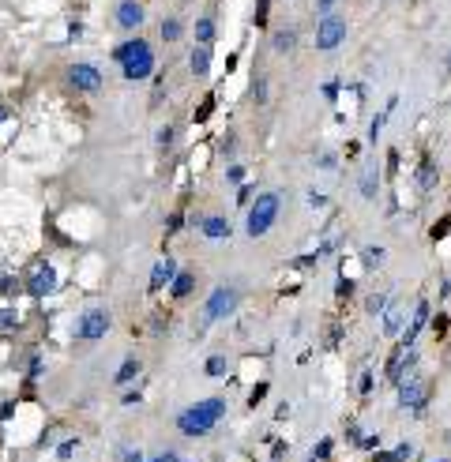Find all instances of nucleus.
Here are the masks:
<instances>
[{
	"label": "nucleus",
	"instance_id": "f257e3e1",
	"mask_svg": "<svg viewBox=\"0 0 451 462\" xmlns=\"http://www.w3.org/2000/svg\"><path fill=\"white\" fill-rule=\"evenodd\" d=\"M222 418H226V399L222 395H211V399H199L177 413V432L188 440H199L207 432H215V424Z\"/></svg>",
	"mask_w": 451,
	"mask_h": 462
},
{
	"label": "nucleus",
	"instance_id": "f03ea898",
	"mask_svg": "<svg viewBox=\"0 0 451 462\" xmlns=\"http://www.w3.org/2000/svg\"><path fill=\"white\" fill-rule=\"evenodd\" d=\"M282 215V196L279 192H256V199L248 203L245 211V233L248 241H260V237L271 233V226Z\"/></svg>",
	"mask_w": 451,
	"mask_h": 462
},
{
	"label": "nucleus",
	"instance_id": "7ed1b4c3",
	"mask_svg": "<svg viewBox=\"0 0 451 462\" xmlns=\"http://www.w3.org/2000/svg\"><path fill=\"white\" fill-rule=\"evenodd\" d=\"M241 308V290L237 286H215L204 301V323H222Z\"/></svg>",
	"mask_w": 451,
	"mask_h": 462
},
{
	"label": "nucleus",
	"instance_id": "20e7f679",
	"mask_svg": "<svg viewBox=\"0 0 451 462\" xmlns=\"http://www.w3.org/2000/svg\"><path fill=\"white\" fill-rule=\"evenodd\" d=\"M109 327H113V316H109V308H102V304H90V308L79 312L76 338H79V342H98V338L109 335Z\"/></svg>",
	"mask_w": 451,
	"mask_h": 462
},
{
	"label": "nucleus",
	"instance_id": "39448f33",
	"mask_svg": "<svg viewBox=\"0 0 451 462\" xmlns=\"http://www.w3.org/2000/svg\"><path fill=\"white\" fill-rule=\"evenodd\" d=\"M343 42H346V15H338V12L320 15V23H316V49L320 53H335Z\"/></svg>",
	"mask_w": 451,
	"mask_h": 462
},
{
	"label": "nucleus",
	"instance_id": "423d86ee",
	"mask_svg": "<svg viewBox=\"0 0 451 462\" xmlns=\"http://www.w3.org/2000/svg\"><path fill=\"white\" fill-rule=\"evenodd\" d=\"M68 83L79 90V94H98L106 79H102V72H98L90 60H76V64L68 68Z\"/></svg>",
	"mask_w": 451,
	"mask_h": 462
},
{
	"label": "nucleus",
	"instance_id": "0eeeda50",
	"mask_svg": "<svg viewBox=\"0 0 451 462\" xmlns=\"http://www.w3.org/2000/svg\"><path fill=\"white\" fill-rule=\"evenodd\" d=\"M23 290L31 293L34 301H45L53 290H57V271H53V263H38L34 271H26V282Z\"/></svg>",
	"mask_w": 451,
	"mask_h": 462
},
{
	"label": "nucleus",
	"instance_id": "6e6552de",
	"mask_svg": "<svg viewBox=\"0 0 451 462\" xmlns=\"http://www.w3.org/2000/svg\"><path fill=\"white\" fill-rule=\"evenodd\" d=\"M113 19H117V26H121L124 34H140V26L147 19L143 0H121V4H117V12H113Z\"/></svg>",
	"mask_w": 451,
	"mask_h": 462
},
{
	"label": "nucleus",
	"instance_id": "1a4fd4ad",
	"mask_svg": "<svg viewBox=\"0 0 451 462\" xmlns=\"http://www.w3.org/2000/svg\"><path fill=\"white\" fill-rule=\"evenodd\" d=\"M154 72H158V60H154V49H147V53H140L136 60L124 64L121 76H124L128 83H143V79H151Z\"/></svg>",
	"mask_w": 451,
	"mask_h": 462
},
{
	"label": "nucleus",
	"instance_id": "9d476101",
	"mask_svg": "<svg viewBox=\"0 0 451 462\" xmlns=\"http://www.w3.org/2000/svg\"><path fill=\"white\" fill-rule=\"evenodd\" d=\"M425 399H429V391H425V380H421V376H410V380L399 383V406H407V410H421Z\"/></svg>",
	"mask_w": 451,
	"mask_h": 462
},
{
	"label": "nucleus",
	"instance_id": "9b49d317",
	"mask_svg": "<svg viewBox=\"0 0 451 462\" xmlns=\"http://www.w3.org/2000/svg\"><path fill=\"white\" fill-rule=\"evenodd\" d=\"M177 271H181V267H177V260H173V256L165 252L162 260L154 263V271H151V293H162L165 286H170L173 279H177Z\"/></svg>",
	"mask_w": 451,
	"mask_h": 462
},
{
	"label": "nucleus",
	"instance_id": "f8f14e48",
	"mask_svg": "<svg viewBox=\"0 0 451 462\" xmlns=\"http://www.w3.org/2000/svg\"><path fill=\"white\" fill-rule=\"evenodd\" d=\"M297 38H301L297 26H293V23H282V26H274V31H271V49L279 53V57H290V53L297 49Z\"/></svg>",
	"mask_w": 451,
	"mask_h": 462
},
{
	"label": "nucleus",
	"instance_id": "ddd939ff",
	"mask_svg": "<svg viewBox=\"0 0 451 462\" xmlns=\"http://www.w3.org/2000/svg\"><path fill=\"white\" fill-rule=\"evenodd\" d=\"M199 233H204L207 241H229V237H233V226H229L226 215H204V222H199Z\"/></svg>",
	"mask_w": 451,
	"mask_h": 462
},
{
	"label": "nucleus",
	"instance_id": "4468645a",
	"mask_svg": "<svg viewBox=\"0 0 451 462\" xmlns=\"http://www.w3.org/2000/svg\"><path fill=\"white\" fill-rule=\"evenodd\" d=\"M147 49H151V42H147L143 34H128V38H124V42L113 49V60L124 68L128 60H136V57H140V53H147Z\"/></svg>",
	"mask_w": 451,
	"mask_h": 462
},
{
	"label": "nucleus",
	"instance_id": "2eb2a0df",
	"mask_svg": "<svg viewBox=\"0 0 451 462\" xmlns=\"http://www.w3.org/2000/svg\"><path fill=\"white\" fill-rule=\"evenodd\" d=\"M402 327H407V304L391 301L388 308H384V335H388V338H399Z\"/></svg>",
	"mask_w": 451,
	"mask_h": 462
},
{
	"label": "nucleus",
	"instance_id": "dca6fc26",
	"mask_svg": "<svg viewBox=\"0 0 451 462\" xmlns=\"http://www.w3.org/2000/svg\"><path fill=\"white\" fill-rule=\"evenodd\" d=\"M211 45H192V53H188V72L196 79H207L211 76Z\"/></svg>",
	"mask_w": 451,
	"mask_h": 462
},
{
	"label": "nucleus",
	"instance_id": "f3484780",
	"mask_svg": "<svg viewBox=\"0 0 451 462\" xmlns=\"http://www.w3.org/2000/svg\"><path fill=\"white\" fill-rule=\"evenodd\" d=\"M215 38H218L215 15H199L196 26H192V45H215Z\"/></svg>",
	"mask_w": 451,
	"mask_h": 462
},
{
	"label": "nucleus",
	"instance_id": "a211bd4d",
	"mask_svg": "<svg viewBox=\"0 0 451 462\" xmlns=\"http://www.w3.org/2000/svg\"><path fill=\"white\" fill-rule=\"evenodd\" d=\"M140 372H143V361H140L136 354H128L124 361H121V368L113 372V383H117V387H128L132 380H140Z\"/></svg>",
	"mask_w": 451,
	"mask_h": 462
},
{
	"label": "nucleus",
	"instance_id": "6ab92c4d",
	"mask_svg": "<svg viewBox=\"0 0 451 462\" xmlns=\"http://www.w3.org/2000/svg\"><path fill=\"white\" fill-rule=\"evenodd\" d=\"M196 290V271H177V279L170 282V301H188Z\"/></svg>",
	"mask_w": 451,
	"mask_h": 462
},
{
	"label": "nucleus",
	"instance_id": "aec40b11",
	"mask_svg": "<svg viewBox=\"0 0 451 462\" xmlns=\"http://www.w3.org/2000/svg\"><path fill=\"white\" fill-rule=\"evenodd\" d=\"M425 323H429V301H418V308H413V320H410V327H407V338H402V346H413V338L425 331Z\"/></svg>",
	"mask_w": 451,
	"mask_h": 462
},
{
	"label": "nucleus",
	"instance_id": "412c9836",
	"mask_svg": "<svg viewBox=\"0 0 451 462\" xmlns=\"http://www.w3.org/2000/svg\"><path fill=\"white\" fill-rule=\"evenodd\" d=\"M185 31H188V26H185V19H181V15H165L162 26H158V34H162V42H165V45L181 42V38H185Z\"/></svg>",
	"mask_w": 451,
	"mask_h": 462
},
{
	"label": "nucleus",
	"instance_id": "4be33fe9",
	"mask_svg": "<svg viewBox=\"0 0 451 462\" xmlns=\"http://www.w3.org/2000/svg\"><path fill=\"white\" fill-rule=\"evenodd\" d=\"M357 192H361L365 199H376V196H380V170H376V165H369V170L357 177Z\"/></svg>",
	"mask_w": 451,
	"mask_h": 462
},
{
	"label": "nucleus",
	"instance_id": "5701e85b",
	"mask_svg": "<svg viewBox=\"0 0 451 462\" xmlns=\"http://www.w3.org/2000/svg\"><path fill=\"white\" fill-rule=\"evenodd\" d=\"M436 181H440L436 162H432V158H421V165H418V188H421V192H432V188H436Z\"/></svg>",
	"mask_w": 451,
	"mask_h": 462
},
{
	"label": "nucleus",
	"instance_id": "b1692460",
	"mask_svg": "<svg viewBox=\"0 0 451 462\" xmlns=\"http://www.w3.org/2000/svg\"><path fill=\"white\" fill-rule=\"evenodd\" d=\"M204 372L211 376V380H222V376L229 372V361L222 354H215V357H207V365H204Z\"/></svg>",
	"mask_w": 451,
	"mask_h": 462
},
{
	"label": "nucleus",
	"instance_id": "393cba45",
	"mask_svg": "<svg viewBox=\"0 0 451 462\" xmlns=\"http://www.w3.org/2000/svg\"><path fill=\"white\" fill-rule=\"evenodd\" d=\"M413 455V447L410 443H399V447H391L388 455H376V462H407Z\"/></svg>",
	"mask_w": 451,
	"mask_h": 462
},
{
	"label": "nucleus",
	"instance_id": "a878e982",
	"mask_svg": "<svg viewBox=\"0 0 451 462\" xmlns=\"http://www.w3.org/2000/svg\"><path fill=\"white\" fill-rule=\"evenodd\" d=\"M173 140H177V128H173V124H162V128H158V135H154L158 151H170V147H173Z\"/></svg>",
	"mask_w": 451,
	"mask_h": 462
},
{
	"label": "nucleus",
	"instance_id": "bb28decb",
	"mask_svg": "<svg viewBox=\"0 0 451 462\" xmlns=\"http://www.w3.org/2000/svg\"><path fill=\"white\" fill-rule=\"evenodd\" d=\"M391 304V297H384V293H372L369 301H365V312H369V316H384V308H388Z\"/></svg>",
	"mask_w": 451,
	"mask_h": 462
},
{
	"label": "nucleus",
	"instance_id": "cd10ccee",
	"mask_svg": "<svg viewBox=\"0 0 451 462\" xmlns=\"http://www.w3.org/2000/svg\"><path fill=\"white\" fill-rule=\"evenodd\" d=\"M388 113H391V109H384V113H376V117H372V124H369V143H376V140L384 135V124H388Z\"/></svg>",
	"mask_w": 451,
	"mask_h": 462
},
{
	"label": "nucleus",
	"instance_id": "c85d7f7f",
	"mask_svg": "<svg viewBox=\"0 0 451 462\" xmlns=\"http://www.w3.org/2000/svg\"><path fill=\"white\" fill-rule=\"evenodd\" d=\"M0 331H19V312H15V308H0Z\"/></svg>",
	"mask_w": 451,
	"mask_h": 462
},
{
	"label": "nucleus",
	"instance_id": "c756f323",
	"mask_svg": "<svg viewBox=\"0 0 451 462\" xmlns=\"http://www.w3.org/2000/svg\"><path fill=\"white\" fill-rule=\"evenodd\" d=\"M429 327H432V335H436V338H444V335H448V327H451L448 312H436V316L429 320Z\"/></svg>",
	"mask_w": 451,
	"mask_h": 462
},
{
	"label": "nucleus",
	"instance_id": "7c9ffc66",
	"mask_svg": "<svg viewBox=\"0 0 451 462\" xmlns=\"http://www.w3.org/2000/svg\"><path fill=\"white\" fill-rule=\"evenodd\" d=\"M252 101L256 106L267 101V76H252Z\"/></svg>",
	"mask_w": 451,
	"mask_h": 462
},
{
	"label": "nucleus",
	"instance_id": "2f4dec72",
	"mask_svg": "<svg viewBox=\"0 0 451 462\" xmlns=\"http://www.w3.org/2000/svg\"><path fill=\"white\" fill-rule=\"evenodd\" d=\"M331 447H335V440H327V436H324V440L316 443V447H312V459H309V462H324V459H331Z\"/></svg>",
	"mask_w": 451,
	"mask_h": 462
},
{
	"label": "nucleus",
	"instance_id": "473e14b6",
	"mask_svg": "<svg viewBox=\"0 0 451 462\" xmlns=\"http://www.w3.org/2000/svg\"><path fill=\"white\" fill-rule=\"evenodd\" d=\"M226 184H237V188H241V184H245V165L229 162L226 165Z\"/></svg>",
	"mask_w": 451,
	"mask_h": 462
},
{
	"label": "nucleus",
	"instance_id": "72a5a7b5",
	"mask_svg": "<svg viewBox=\"0 0 451 462\" xmlns=\"http://www.w3.org/2000/svg\"><path fill=\"white\" fill-rule=\"evenodd\" d=\"M267 391H271V387H267V380H260V383L252 387V391H248V406L256 410V406H260V402L267 399Z\"/></svg>",
	"mask_w": 451,
	"mask_h": 462
},
{
	"label": "nucleus",
	"instance_id": "f704fd0d",
	"mask_svg": "<svg viewBox=\"0 0 451 462\" xmlns=\"http://www.w3.org/2000/svg\"><path fill=\"white\" fill-rule=\"evenodd\" d=\"M117 459H121V462H147L143 451L140 447H128V443H124V447H117Z\"/></svg>",
	"mask_w": 451,
	"mask_h": 462
},
{
	"label": "nucleus",
	"instance_id": "c9c22d12",
	"mask_svg": "<svg viewBox=\"0 0 451 462\" xmlns=\"http://www.w3.org/2000/svg\"><path fill=\"white\" fill-rule=\"evenodd\" d=\"M26 361H31V365H26V376H31V380H38V376L45 372V361H42L38 354H31V357H26Z\"/></svg>",
	"mask_w": 451,
	"mask_h": 462
},
{
	"label": "nucleus",
	"instance_id": "e433bc0d",
	"mask_svg": "<svg viewBox=\"0 0 451 462\" xmlns=\"http://www.w3.org/2000/svg\"><path fill=\"white\" fill-rule=\"evenodd\" d=\"M252 199H256V188H252V184H241V188H237V207L248 211V203H252Z\"/></svg>",
	"mask_w": 451,
	"mask_h": 462
},
{
	"label": "nucleus",
	"instance_id": "4c0bfd02",
	"mask_svg": "<svg viewBox=\"0 0 451 462\" xmlns=\"http://www.w3.org/2000/svg\"><path fill=\"white\" fill-rule=\"evenodd\" d=\"M76 451H79V440H60L57 459H76Z\"/></svg>",
	"mask_w": 451,
	"mask_h": 462
},
{
	"label": "nucleus",
	"instance_id": "58836bf2",
	"mask_svg": "<svg viewBox=\"0 0 451 462\" xmlns=\"http://www.w3.org/2000/svg\"><path fill=\"white\" fill-rule=\"evenodd\" d=\"M320 90H324V98H327V101H335L338 94H343V83H338V79H327Z\"/></svg>",
	"mask_w": 451,
	"mask_h": 462
},
{
	"label": "nucleus",
	"instance_id": "ea45409f",
	"mask_svg": "<svg viewBox=\"0 0 451 462\" xmlns=\"http://www.w3.org/2000/svg\"><path fill=\"white\" fill-rule=\"evenodd\" d=\"M305 199H309V207H312V211H324V207H327V196H324V192H316V188H312Z\"/></svg>",
	"mask_w": 451,
	"mask_h": 462
},
{
	"label": "nucleus",
	"instance_id": "a19ab883",
	"mask_svg": "<svg viewBox=\"0 0 451 462\" xmlns=\"http://www.w3.org/2000/svg\"><path fill=\"white\" fill-rule=\"evenodd\" d=\"M267 8H271V0H256V26H267Z\"/></svg>",
	"mask_w": 451,
	"mask_h": 462
},
{
	"label": "nucleus",
	"instance_id": "79ce46f5",
	"mask_svg": "<svg viewBox=\"0 0 451 462\" xmlns=\"http://www.w3.org/2000/svg\"><path fill=\"white\" fill-rule=\"evenodd\" d=\"M316 165H320V170H335V165H338V154L324 151V154H320V158H316Z\"/></svg>",
	"mask_w": 451,
	"mask_h": 462
},
{
	"label": "nucleus",
	"instance_id": "37998d69",
	"mask_svg": "<svg viewBox=\"0 0 451 462\" xmlns=\"http://www.w3.org/2000/svg\"><path fill=\"white\" fill-rule=\"evenodd\" d=\"M335 293H338V297L346 301L350 293H354V282H350V279H338V282H335Z\"/></svg>",
	"mask_w": 451,
	"mask_h": 462
},
{
	"label": "nucleus",
	"instance_id": "c03bdc74",
	"mask_svg": "<svg viewBox=\"0 0 451 462\" xmlns=\"http://www.w3.org/2000/svg\"><path fill=\"white\" fill-rule=\"evenodd\" d=\"M140 399H143V391H140V387H128V391L121 395V402H124V406H132V402H140Z\"/></svg>",
	"mask_w": 451,
	"mask_h": 462
},
{
	"label": "nucleus",
	"instance_id": "a18cd8bd",
	"mask_svg": "<svg viewBox=\"0 0 451 462\" xmlns=\"http://www.w3.org/2000/svg\"><path fill=\"white\" fill-rule=\"evenodd\" d=\"M211 109H215V98H207V101H204V106H199V109H196V121H199V124H204V121H207V117H211Z\"/></svg>",
	"mask_w": 451,
	"mask_h": 462
},
{
	"label": "nucleus",
	"instance_id": "49530a36",
	"mask_svg": "<svg viewBox=\"0 0 451 462\" xmlns=\"http://www.w3.org/2000/svg\"><path fill=\"white\" fill-rule=\"evenodd\" d=\"M181 226H185V215H181V211H173V215H170V222H165V229L173 233V229H181Z\"/></svg>",
	"mask_w": 451,
	"mask_h": 462
},
{
	"label": "nucleus",
	"instance_id": "de8ad7c7",
	"mask_svg": "<svg viewBox=\"0 0 451 462\" xmlns=\"http://www.w3.org/2000/svg\"><path fill=\"white\" fill-rule=\"evenodd\" d=\"M335 4H338V0H316V15H331V12H335Z\"/></svg>",
	"mask_w": 451,
	"mask_h": 462
},
{
	"label": "nucleus",
	"instance_id": "09e8293b",
	"mask_svg": "<svg viewBox=\"0 0 451 462\" xmlns=\"http://www.w3.org/2000/svg\"><path fill=\"white\" fill-rule=\"evenodd\" d=\"M384 260V248H365V263H380Z\"/></svg>",
	"mask_w": 451,
	"mask_h": 462
},
{
	"label": "nucleus",
	"instance_id": "8fccbe9b",
	"mask_svg": "<svg viewBox=\"0 0 451 462\" xmlns=\"http://www.w3.org/2000/svg\"><path fill=\"white\" fill-rule=\"evenodd\" d=\"M361 395H372V372H369V368L361 372Z\"/></svg>",
	"mask_w": 451,
	"mask_h": 462
},
{
	"label": "nucleus",
	"instance_id": "3c124183",
	"mask_svg": "<svg viewBox=\"0 0 451 462\" xmlns=\"http://www.w3.org/2000/svg\"><path fill=\"white\" fill-rule=\"evenodd\" d=\"M151 462H181V459H177V451H162V455H154Z\"/></svg>",
	"mask_w": 451,
	"mask_h": 462
},
{
	"label": "nucleus",
	"instance_id": "603ef678",
	"mask_svg": "<svg viewBox=\"0 0 451 462\" xmlns=\"http://www.w3.org/2000/svg\"><path fill=\"white\" fill-rule=\"evenodd\" d=\"M4 121H12V106H8V101H0V124Z\"/></svg>",
	"mask_w": 451,
	"mask_h": 462
},
{
	"label": "nucleus",
	"instance_id": "864d4df0",
	"mask_svg": "<svg viewBox=\"0 0 451 462\" xmlns=\"http://www.w3.org/2000/svg\"><path fill=\"white\" fill-rule=\"evenodd\" d=\"M361 447H365V451H369V447H380V436H365Z\"/></svg>",
	"mask_w": 451,
	"mask_h": 462
},
{
	"label": "nucleus",
	"instance_id": "5fc2aeb1",
	"mask_svg": "<svg viewBox=\"0 0 451 462\" xmlns=\"http://www.w3.org/2000/svg\"><path fill=\"white\" fill-rule=\"evenodd\" d=\"M222 154H226V158L233 154V135H226V140H222Z\"/></svg>",
	"mask_w": 451,
	"mask_h": 462
},
{
	"label": "nucleus",
	"instance_id": "6e6d98bb",
	"mask_svg": "<svg viewBox=\"0 0 451 462\" xmlns=\"http://www.w3.org/2000/svg\"><path fill=\"white\" fill-rule=\"evenodd\" d=\"M436 462H448V459H436Z\"/></svg>",
	"mask_w": 451,
	"mask_h": 462
},
{
	"label": "nucleus",
	"instance_id": "4d7b16f0",
	"mask_svg": "<svg viewBox=\"0 0 451 462\" xmlns=\"http://www.w3.org/2000/svg\"><path fill=\"white\" fill-rule=\"evenodd\" d=\"M448 64H451V57H448Z\"/></svg>",
	"mask_w": 451,
	"mask_h": 462
}]
</instances>
